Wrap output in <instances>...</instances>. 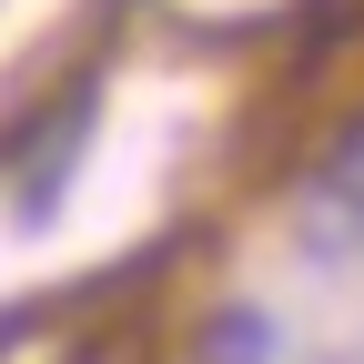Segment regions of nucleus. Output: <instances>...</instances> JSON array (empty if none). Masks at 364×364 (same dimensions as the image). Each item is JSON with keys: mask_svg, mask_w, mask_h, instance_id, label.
Wrapping results in <instances>:
<instances>
[{"mask_svg": "<svg viewBox=\"0 0 364 364\" xmlns=\"http://www.w3.org/2000/svg\"><path fill=\"white\" fill-rule=\"evenodd\" d=\"M81 142H91V91H71V112L51 122V142L31 152L21 193H11V213H21V223H51V213H61V193H71V162H81Z\"/></svg>", "mask_w": 364, "mask_h": 364, "instance_id": "1", "label": "nucleus"}, {"mask_svg": "<svg viewBox=\"0 0 364 364\" xmlns=\"http://www.w3.org/2000/svg\"><path fill=\"white\" fill-rule=\"evenodd\" d=\"M193 364H284V324L263 304H223V314H203Z\"/></svg>", "mask_w": 364, "mask_h": 364, "instance_id": "2", "label": "nucleus"}, {"mask_svg": "<svg viewBox=\"0 0 364 364\" xmlns=\"http://www.w3.org/2000/svg\"><path fill=\"white\" fill-rule=\"evenodd\" d=\"M314 213H334L344 233H364V122L324 152V172H314Z\"/></svg>", "mask_w": 364, "mask_h": 364, "instance_id": "3", "label": "nucleus"}, {"mask_svg": "<svg viewBox=\"0 0 364 364\" xmlns=\"http://www.w3.org/2000/svg\"><path fill=\"white\" fill-rule=\"evenodd\" d=\"M344 364H364V354H344Z\"/></svg>", "mask_w": 364, "mask_h": 364, "instance_id": "4", "label": "nucleus"}]
</instances>
